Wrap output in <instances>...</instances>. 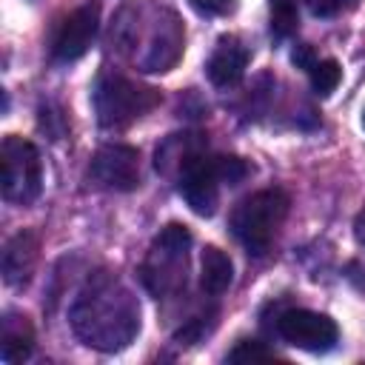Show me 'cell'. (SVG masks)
I'll return each mask as SVG.
<instances>
[{"label": "cell", "instance_id": "obj_21", "mask_svg": "<svg viewBox=\"0 0 365 365\" xmlns=\"http://www.w3.org/2000/svg\"><path fill=\"white\" fill-rule=\"evenodd\" d=\"M354 237H356V242L359 245H365V208L356 214V220H354Z\"/></svg>", "mask_w": 365, "mask_h": 365}, {"label": "cell", "instance_id": "obj_5", "mask_svg": "<svg viewBox=\"0 0 365 365\" xmlns=\"http://www.w3.org/2000/svg\"><path fill=\"white\" fill-rule=\"evenodd\" d=\"M94 111L103 128H125L160 103V91L140 86L117 71H103L91 91Z\"/></svg>", "mask_w": 365, "mask_h": 365}, {"label": "cell", "instance_id": "obj_2", "mask_svg": "<svg viewBox=\"0 0 365 365\" xmlns=\"http://www.w3.org/2000/svg\"><path fill=\"white\" fill-rule=\"evenodd\" d=\"M111 40L137 63L140 71H168L182 54L185 31L168 9L125 6L111 26Z\"/></svg>", "mask_w": 365, "mask_h": 365}, {"label": "cell", "instance_id": "obj_4", "mask_svg": "<svg viewBox=\"0 0 365 365\" xmlns=\"http://www.w3.org/2000/svg\"><path fill=\"white\" fill-rule=\"evenodd\" d=\"M288 194L282 188H262L245 197L231 211V234L251 257H265L288 217Z\"/></svg>", "mask_w": 365, "mask_h": 365}, {"label": "cell", "instance_id": "obj_13", "mask_svg": "<svg viewBox=\"0 0 365 365\" xmlns=\"http://www.w3.org/2000/svg\"><path fill=\"white\" fill-rule=\"evenodd\" d=\"M34 348V331L26 317L6 314L0 331V356L3 362H23Z\"/></svg>", "mask_w": 365, "mask_h": 365}, {"label": "cell", "instance_id": "obj_8", "mask_svg": "<svg viewBox=\"0 0 365 365\" xmlns=\"http://www.w3.org/2000/svg\"><path fill=\"white\" fill-rule=\"evenodd\" d=\"M88 180L108 191H134L140 185V151L131 145H103L91 157Z\"/></svg>", "mask_w": 365, "mask_h": 365}, {"label": "cell", "instance_id": "obj_15", "mask_svg": "<svg viewBox=\"0 0 365 365\" xmlns=\"http://www.w3.org/2000/svg\"><path fill=\"white\" fill-rule=\"evenodd\" d=\"M268 14H271V34L277 40L291 37L299 26L297 0H268Z\"/></svg>", "mask_w": 365, "mask_h": 365}, {"label": "cell", "instance_id": "obj_11", "mask_svg": "<svg viewBox=\"0 0 365 365\" xmlns=\"http://www.w3.org/2000/svg\"><path fill=\"white\" fill-rule=\"evenodd\" d=\"M40 257V240L34 231H20L14 234L6 248H3V279L6 285H26L37 268Z\"/></svg>", "mask_w": 365, "mask_h": 365}, {"label": "cell", "instance_id": "obj_3", "mask_svg": "<svg viewBox=\"0 0 365 365\" xmlns=\"http://www.w3.org/2000/svg\"><path fill=\"white\" fill-rule=\"evenodd\" d=\"M188 251H191V231L180 222H168L151 240L148 254L140 265V282L151 297L165 299L185 288Z\"/></svg>", "mask_w": 365, "mask_h": 365}, {"label": "cell", "instance_id": "obj_6", "mask_svg": "<svg viewBox=\"0 0 365 365\" xmlns=\"http://www.w3.org/2000/svg\"><path fill=\"white\" fill-rule=\"evenodd\" d=\"M0 191L6 202L31 205L43 191V163L31 140L9 134L0 145Z\"/></svg>", "mask_w": 365, "mask_h": 365}, {"label": "cell", "instance_id": "obj_18", "mask_svg": "<svg viewBox=\"0 0 365 365\" xmlns=\"http://www.w3.org/2000/svg\"><path fill=\"white\" fill-rule=\"evenodd\" d=\"M314 17H336L359 6V0H305Z\"/></svg>", "mask_w": 365, "mask_h": 365}, {"label": "cell", "instance_id": "obj_1", "mask_svg": "<svg viewBox=\"0 0 365 365\" xmlns=\"http://www.w3.org/2000/svg\"><path fill=\"white\" fill-rule=\"evenodd\" d=\"M68 325L83 345L114 354L140 334V302L111 271H94L68 308Z\"/></svg>", "mask_w": 365, "mask_h": 365}, {"label": "cell", "instance_id": "obj_17", "mask_svg": "<svg viewBox=\"0 0 365 365\" xmlns=\"http://www.w3.org/2000/svg\"><path fill=\"white\" fill-rule=\"evenodd\" d=\"M277 354L271 351V348H265L262 342H257V339H240L228 354H225V359L228 362H248V359H274Z\"/></svg>", "mask_w": 365, "mask_h": 365}, {"label": "cell", "instance_id": "obj_14", "mask_svg": "<svg viewBox=\"0 0 365 365\" xmlns=\"http://www.w3.org/2000/svg\"><path fill=\"white\" fill-rule=\"evenodd\" d=\"M305 71H308L311 88H314L319 97H328V94L339 86V80H342V68H339V63L331 60V57H325V60L317 57Z\"/></svg>", "mask_w": 365, "mask_h": 365}, {"label": "cell", "instance_id": "obj_12", "mask_svg": "<svg viewBox=\"0 0 365 365\" xmlns=\"http://www.w3.org/2000/svg\"><path fill=\"white\" fill-rule=\"evenodd\" d=\"M231 279H234L231 257L225 251H220L217 245H205L202 248V262H200V288L208 297H222L228 291Z\"/></svg>", "mask_w": 365, "mask_h": 365}, {"label": "cell", "instance_id": "obj_20", "mask_svg": "<svg viewBox=\"0 0 365 365\" xmlns=\"http://www.w3.org/2000/svg\"><path fill=\"white\" fill-rule=\"evenodd\" d=\"M291 60L299 66V68H308L314 60H317V54H314V48L308 46V43H299L297 48H294V54H291Z\"/></svg>", "mask_w": 365, "mask_h": 365}, {"label": "cell", "instance_id": "obj_16", "mask_svg": "<svg viewBox=\"0 0 365 365\" xmlns=\"http://www.w3.org/2000/svg\"><path fill=\"white\" fill-rule=\"evenodd\" d=\"M217 171L222 177V185H240L254 168L237 154H217Z\"/></svg>", "mask_w": 365, "mask_h": 365}, {"label": "cell", "instance_id": "obj_10", "mask_svg": "<svg viewBox=\"0 0 365 365\" xmlns=\"http://www.w3.org/2000/svg\"><path fill=\"white\" fill-rule=\"evenodd\" d=\"M248 48L240 37L228 34V37H220L208 63H205V74L208 80L217 86V88H231L237 86L242 77H245V68H248Z\"/></svg>", "mask_w": 365, "mask_h": 365}, {"label": "cell", "instance_id": "obj_7", "mask_svg": "<svg viewBox=\"0 0 365 365\" xmlns=\"http://www.w3.org/2000/svg\"><path fill=\"white\" fill-rule=\"evenodd\" d=\"M277 334L299 348V351H311V354H325L339 342V328L328 314L319 311H308V308H288L279 314L277 319Z\"/></svg>", "mask_w": 365, "mask_h": 365}, {"label": "cell", "instance_id": "obj_19", "mask_svg": "<svg viewBox=\"0 0 365 365\" xmlns=\"http://www.w3.org/2000/svg\"><path fill=\"white\" fill-rule=\"evenodd\" d=\"M200 14H208V17H222V14H231L237 9V0H188Z\"/></svg>", "mask_w": 365, "mask_h": 365}, {"label": "cell", "instance_id": "obj_22", "mask_svg": "<svg viewBox=\"0 0 365 365\" xmlns=\"http://www.w3.org/2000/svg\"><path fill=\"white\" fill-rule=\"evenodd\" d=\"M362 125H365V111H362Z\"/></svg>", "mask_w": 365, "mask_h": 365}, {"label": "cell", "instance_id": "obj_9", "mask_svg": "<svg viewBox=\"0 0 365 365\" xmlns=\"http://www.w3.org/2000/svg\"><path fill=\"white\" fill-rule=\"evenodd\" d=\"M97 26H100V9L97 3H83L74 11H68L51 37V57L60 63H71L77 57H83L88 51V46L97 37Z\"/></svg>", "mask_w": 365, "mask_h": 365}]
</instances>
